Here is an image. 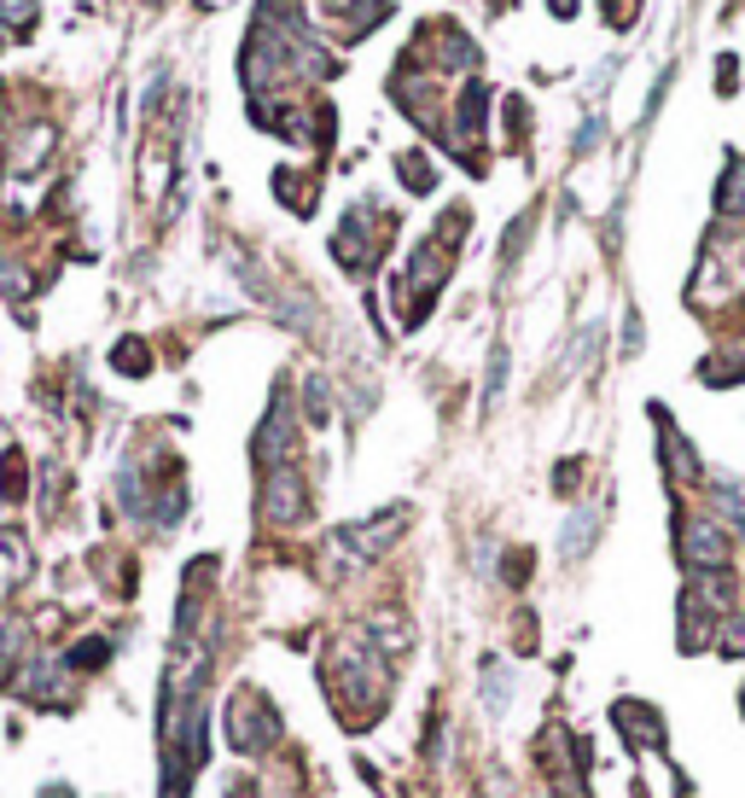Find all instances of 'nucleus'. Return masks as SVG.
Returning <instances> with one entry per match:
<instances>
[{
    "label": "nucleus",
    "mask_w": 745,
    "mask_h": 798,
    "mask_svg": "<svg viewBox=\"0 0 745 798\" xmlns=\"http://www.w3.org/2000/svg\"><path fill=\"white\" fill-rule=\"evenodd\" d=\"M228 740H233V752H240V758L268 752V746L280 740V711L268 705L257 688H240V693H233V705H228Z\"/></svg>",
    "instance_id": "nucleus-1"
},
{
    "label": "nucleus",
    "mask_w": 745,
    "mask_h": 798,
    "mask_svg": "<svg viewBox=\"0 0 745 798\" xmlns=\"http://www.w3.org/2000/svg\"><path fill=\"white\" fill-rule=\"evenodd\" d=\"M682 559L699 571H728V536L710 519H682Z\"/></svg>",
    "instance_id": "nucleus-2"
},
{
    "label": "nucleus",
    "mask_w": 745,
    "mask_h": 798,
    "mask_svg": "<svg viewBox=\"0 0 745 798\" xmlns=\"http://www.w3.org/2000/svg\"><path fill=\"white\" fill-rule=\"evenodd\" d=\"M303 513H309V501H303L297 472H292V467L268 472V484H262V519H268V524H297Z\"/></svg>",
    "instance_id": "nucleus-3"
},
{
    "label": "nucleus",
    "mask_w": 745,
    "mask_h": 798,
    "mask_svg": "<svg viewBox=\"0 0 745 798\" xmlns=\"http://www.w3.org/2000/svg\"><path fill=\"white\" fill-rule=\"evenodd\" d=\"M402 524H408V507H391V513H379V519H362V524H350V531H338V542L355 548V559H367V554H379L384 542H396Z\"/></svg>",
    "instance_id": "nucleus-4"
},
{
    "label": "nucleus",
    "mask_w": 745,
    "mask_h": 798,
    "mask_svg": "<svg viewBox=\"0 0 745 798\" xmlns=\"http://www.w3.org/2000/svg\"><path fill=\"white\" fill-rule=\"evenodd\" d=\"M24 700H29V705H53V711H71L76 688H71V670H64V658H59V665H36V670L24 676Z\"/></svg>",
    "instance_id": "nucleus-5"
},
{
    "label": "nucleus",
    "mask_w": 745,
    "mask_h": 798,
    "mask_svg": "<svg viewBox=\"0 0 745 798\" xmlns=\"http://www.w3.org/2000/svg\"><path fill=\"white\" fill-rule=\"evenodd\" d=\"M285 455H292V414H285V397H274V409H268L262 432H257V461L274 467Z\"/></svg>",
    "instance_id": "nucleus-6"
},
{
    "label": "nucleus",
    "mask_w": 745,
    "mask_h": 798,
    "mask_svg": "<svg viewBox=\"0 0 745 798\" xmlns=\"http://www.w3.org/2000/svg\"><path fill=\"white\" fill-rule=\"evenodd\" d=\"M652 420H658V432H664V467H670V479H675V484H699V461L687 455L682 432L670 426V414H664V409H652Z\"/></svg>",
    "instance_id": "nucleus-7"
},
{
    "label": "nucleus",
    "mask_w": 745,
    "mask_h": 798,
    "mask_svg": "<svg viewBox=\"0 0 745 798\" xmlns=\"http://www.w3.org/2000/svg\"><path fill=\"white\" fill-rule=\"evenodd\" d=\"M612 723L630 735L635 746H664V723L658 717H647V705H635V700H623V705H612Z\"/></svg>",
    "instance_id": "nucleus-8"
},
{
    "label": "nucleus",
    "mask_w": 745,
    "mask_h": 798,
    "mask_svg": "<svg viewBox=\"0 0 745 798\" xmlns=\"http://www.w3.org/2000/svg\"><path fill=\"white\" fill-rule=\"evenodd\" d=\"M29 577V548H24V536L19 531H0V601H7L12 589H19Z\"/></svg>",
    "instance_id": "nucleus-9"
},
{
    "label": "nucleus",
    "mask_w": 745,
    "mask_h": 798,
    "mask_svg": "<svg viewBox=\"0 0 745 798\" xmlns=\"http://www.w3.org/2000/svg\"><path fill=\"white\" fill-rule=\"evenodd\" d=\"M24 653H29V630L19 618H0V688L12 682V665H24Z\"/></svg>",
    "instance_id": "nucleus-10"
},
{
    "label": "nucleus",
    "mask_w": 745,
    "mask_h": 798,
    "mask_svg": "<svg viewBox=\"0 0 745 798\" xmlns=\"http://www.w3.org/2000/svg\"><path fill=\"white\" fill-rule=\"evenodd\" d=\"M111 658V641L106 636H88V641H76L71 653H64V670H99Z\"/></svg>",
    "instance_id": "nucleus-11"
},
{
    "label": "nucleus",
    "mask_w": 745,
    "mask_h": 798,
    "mask_svg": "<svg viewBox=\"0 0 745 798\" xmlns=\"http://www.w3.org/2000/svg\"><path fill=\"white\" fill-rule=\"evenodd\" d=\"M595 531H600V513H595V507H583V513L571 519V531H565V559H583L588 542H595Z\"/></svg>",
    "instance_id": "nucleus-12"
},
{
    "label": "nucleus",
    "mask_w": 745,
    "mask_h": 798,
    "mask_svg": "<svg viewBox=\"0 0 745 798\" xmlns=\"http://www.w3.org/2000/svg\"><path fill=\"white\" fill-rule=\"evenodd\" d=\"M367 641H384V653H408V641H414V636H408V624H396L391 613H384V618H373V624H367Z\"/></svg>",
    "instance_id": "nucleus-13"
},
{
    "label": "nucleus",
    "mask_w": 745,
    "mask_h": 798,
    "mask_svg": "<svg viewBox=\"0 0 745 798\" xmlns=\"http://www.w3.org/2000/svg\"><path fill=\"white\" fill-rule=\"evenodd\" d=\"M740 198H745V164H728V176L717 186V210H740Z\"/></svg>",
    "instance_id": "nucleus-14"
},
{
    "label": "nucleus",
    "mask_w": 745,
    "mask_h": 798,
    "mask_svg": "<svg viewBox=\"0 0 745 798\" xmlns=\"http://www.w3.org/2000/svg\"><path fill=\"white\" fill-rule=\"evenodd\" d=\"M402 186H414V193H431V186H437V169L408 152V158H402Z\"/></svg>",
    "instance_id": "nucleus-15"
},
{
    "label": "nucleus",
    "mask_w": 745,
    "mask_h": 798,
    "mask_svg": "<svg viewBox=\"0 0 745 798\" xmlns=\"http://www.w3.org/2000/svg\"><path fill=\"white\" fill-rule=\"evenodd\" d=\"M111 362L123 367V373H146V367H151V355H146V344H141V338H123V344L111 350Z\"/></svg>",
    "instance_id": "nucleus-16"
},
{
    "label": "nucleus",
    "mask_w": 745,
    "mask_h": 798,
    "mask_svg": "<svg viewBox=\"0 0 745 798\" xmlns=\"http://www.w3.org/2000/svg\"><path fill=\"white\" fill-rule=\"evenodd\" d=\"M0 496H7V501H19V496H24V461H19V449H12L7 461H0Z\"/></svg>",
    "instance_id": "nucleus-17"
},
{
    "label": "nucleus",
    "mask_w": 745,
    "mask_h": 798,
    "mask_svg": "<svg viewBox=\"0 0 745 798\" xmlns=\"http://www.w3.org/2000/svg\"><path fill=\"white\" fill-rule=\"evenodd\" d=\"M699 379L705 385H734V379H745V355H740V362H705Z\"/></svg>",
    "instance_id": "nucleus-18"
},
{
    "label": "nucleus",
    "mask_w": 745,
    "mask_h": 798,
    "mask_svg": "<svg viewBox=\"0 0 745 798\" xmlns=\"http://www.w3.org/2000/svg\"><path fill=\"white\" fill-rule=\"evenodd\" d=\"M484 693H489V705H506V682H501V658H484Z\"/></svg>",
    "instance_id": "nucleus-19"
},
{
    "label": "nucleus",
    "mask_w": 745,
    "mask_h": 798,
    "mask_svg": "<svg viewBox=\"0 0 745 798\" xmlns=\"http://www.w3.org/2000/svg\"><path fill=\"white\" fill-rule=\"evenodd\" d=\"M327 414H332V402H327V379H309V420L320 426Z\"/></svg>",
    "instance_id": "nucleus-20"
},
{
    "label": "nucleus",
    "mask_w": 745,
    "mask_h": 798,
    "mask_svg": "<svg viewBox=\"0 0 745 798\" xmlns=\"http://www.w3.org/2000/svg\"><path fill=\"white\" fill-rule=\"evenodd\" d=\"M0 19H7V24H29V19H36V0H0Z\"/></svg>",
    "instance_id": "nucleus-21"
},
{
    "label": "nucleus",
    "mask_w": 745,
    "mask_h": 798,
    "mask_svg": "<svg viewBox=\"0 0 745 798\" xmlns=\"http://www.w3.org/2000/svg\"><path fill=\"white\" fill-rule=\"evenodd\" d=\"M722 653H728V658L745 653V624H740V618H728V630H722Z\"/></svg>",
    "instance_id": "nucleus-22"
},
{
    "label": "nucleus",
    "mask_w": 745,
    "mask_h": 798,
    "mask_svg": "<svg viewBox=\"0 0 745 798\" xmlns=\"http://www.w3.org/2000/svg\"><path fill=\"white\" fill-rule=\"evenodd\" d=\"M501 379H506V350H496V362H489V397H501Z\"/></svg>",
    "instance_id": "nucleus-23"
},
{
    "label": "nucleus",
    "mask_w": 745,
    "mask_h": 798,
    "mask_svg": "<svg viewBox=\"0 0 745 798\" xmlns=\"http://www.w3.org/2000/svg\"><path fill=\"white\" fill-rule=\"evenodd\" d=\"M612 19H618V24H630V19H635V0H612Z\"/></svg>",
    "instance_id": "nucleus-24"
},
{
    "label": "nucleus",
    "mask_w": 745,
    "mask_h": 798,
    "mask_svg": "<svg viewBox=\"0 0 745 798\" xmlns=\"http://www.w3.org/2000/svg\"><path fill=\"white\" fill-rule=\"evenodd\" d=\"M548 7L559 12V19H571V12H577V0H548Z\"/></svg>",
    "instance_id": "nucleus-25"
},
{
    "label": "nucleus",
    "mask_w": 745,
    "mask_h": 798,
    "mask_svg": "<svg viewBox=\"0 0 745 798\" xmlns=\"http://www.w3.org/2000/svg\"><path fill=\"white\" fill-rule=\"evenodd\" d=\"M327 7H344V0H327Z\"/></svg>",
    "instance_id": "nucleus-26"
}]
</instances>
